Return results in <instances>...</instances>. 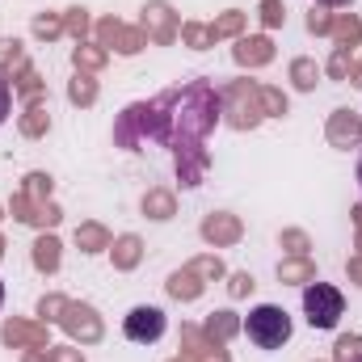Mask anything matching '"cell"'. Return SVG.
<instances>
[{"label":"cell","mask_w":362,"mask_h":362,"mask_svg":"<svg viewBox=\"0 0 362 362\" xmlns=\"http://www.w3.org/2000/svg\"><path fill=\"white\" fill-rule=\"evenodd\" d=\"M245 337L257 346V350H278L291 341V316L274 303H262L245 316Z\"/></svg>","instance_id":"1"},{"label":"cell","mask_w":362,"mask_h":362,"mask_svg":"<svg viewBox=\"0 0 362 362\" xmlns=\"http://www.w3.org/2000/svg\"><path fill=\"white\" fill-rule=\"evenodd\" d=\"M303 316L312 329H337V320L346 316V295L329 282H312L303 291Z\"/></svg>","instance_id":"2"},{"label":"cell","mask_w":362,"mask_h":362,"mask_svg":"<svg viewBox=\"0 0 362 362\" xmlns=\"http://www.w3.org/2000/svg\"><path fill=\"white\" fill-rule=\"evenodd\" d=\"M122 333H127V341H135V346H152V341L165 337V312H160V308H135V312L122 320Z\"/></svg>","instance_id":"3"},{"label":"cell","mask_w":362,"mask_h":362,"mask_svg":"<svg viewBox=\"0 0 362 362\" xmlns=\"http://www.w3.org/2000/svg\"><path fill=\"white\" fill-rule=\"evenodd\" d=\"M8 110H13V93H8V85L0 81V122L8 118Z\"/></svg>","instance_id":"4"},{"label":"cell","mask_w":362,"mask_h":362,"mask_svg":"<svg viewBox=\"0 0 362 362\" xmlns=\"http://www.w3.org/2000/svg\"><path fill=\"white\" fill-rule=\"evenodd\" d=\"M320 4H329V8H341V4H350V0H320Z\"/></svg>","instance_id":"5"},{"label":"cell","mask_w":362,"mask_h":362,"mask_svg":"<svg viewBox=\"0 0 362 362\" xmlns=\"http://www.w3.org/2000/svg\"><path fill=\"white\" fill-rule=\"evenodd\" d=\"M0 303H4V282H0Z\"/></svg>","instance_id":"6"},{"label":"cell","mask_w":362,"mask_h":362,"mask_svg":"<svg viewBox=\"0 0 362 362\" xmlns=\"http://www.w3.org/2000/svg\"><path fill=\"white\" fill-rule=\"evenodd\" d=\"M358 185H362V160H358Z\"/></svg>","instance_id":"7"},{"label":"cell","mask_w":362,"mask_h":362,"mask_svg":"<svg viewBox=\"0 0 362 362\" xmlns=\"http://www.w3.org/2000/svg\"><path fill=\"white\" fill-rule=\"evenodd\" d=\"M350 362H362V354H358V358H350Z\"/></svg>","instance_id":"8"}]
</instances>
